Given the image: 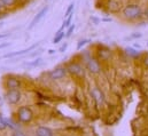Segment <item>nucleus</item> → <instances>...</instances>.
Instances as JSON below:
<instances>
[{"label":"nucleus","mask_w":148,"mask_h":136,"mask_svg":"<svg viewBox=\"0 0 148 136\" xmlns=\"http://www.w3.org/2000/svg\"><path fill=\"white\" fill-rule=\"evenodd\" d=\"M147 46H148V41H147Z\"/></svg>","instance_id":"obj_38"},{"label":"nucleus","mask_w":148,"mask_h":136,"mask_svg":"<svg viewBox=\"0 0 148 136\" xmlns=\"http://www.w3.org/2000/svg\"><path fill=\"white\" fill-rule=\"evenodd\" d=\"M143 61H144V64H145V65L148 68V55H146V56H145V58H144Z\"/></svg>","instance_id":"obj_33"},{"label":"nucleus","mask_w":148,"mask_h":136,"mask_svg":"<svg viewBox=\"0 0 148 136\" xmlns=\"http://www.w3.org/2000/svg\"><path fill=\"white\" fill-rule=\"evenodd\" d=\"M90 20H91V21L93 22V24H95V25L100 24V22H101V21H100V18H99V17H97V16H91V17H90Z\"/></svg>","instance_id":"obj_26"},{"label":"nucleus","mask_w":148,"mask_h":136,"mask_svg":"<svg viewBox=\"0 0 148 136\" xmlns=\"http://www.w3.org/2000/svg\"><path fill=\"white\" fill-rule=\"evenodd\" d=\"M56 52H58V50H55V49H49V50H48V54H49V55H53V54H55Z\"/></svg>","instance_id":"obj_34"},{"label":"nucleus","mask_w":148,"mask_h":136,"mask_svg":"<svg viewBox=\"0 0 148 136\" xmlns=\"http://www.w3.org/2000/svg\"><path fill=\"white\" fill-rule=\"evenodd\" d=\"M63 38H66V31H64V30H63V31H56L55 37H54L53 40H52V44H54V45L60 44V42L63 40Z\"/></svg>","instance_id":"obj_14"},{"label":"nucleus","mask_w":148,"mask_h":136,"mask_svg":"<svg viewBox=\"0 0 148 136\" xmlns=\"http://www.w3.org/2000/svg\"><path fill=\"white\" fill-rule=\"evenodd\" d=\"M100 21H101V22H111L112 18H111V17H105V18H100Z\"/></svg>","instance_id":"obj_30"},{"label":"nucleus","mask_w":148,"mask_h":136,"mask_svg":"<svg viewBox=\"0 0 148 136\" xmlns=\"http://www.w3.org/2000/svg\"><path fill=\"white\" fill-rule=\"evenodd\" d=\"M86 69L92 73V74H98L101 71V65L98 58L95 57H88L86 58Z\"/></svg>","instance_id":"obj_4"},{"label":"nucleus","mask_w":148,"mask_h":136,"mask_svg":"<svg viewBox=\"0 0 148 136\" xmlns=\"http://www.w3.org/2000/svg\"><path fill=\"white\" fill-rule=\"evenodd\" d=\"M92 40L91 39H88V38H85V39H80L78 42H77V50H79V49H82L85 45H87L88 42H91Z\"/></svg>","instance_id":"obj_17"},{"label":"nucleus","mask_w":148,"mask_h":136,"mask_svg":"<svg viewBox=\"0 0 148 136\" xmlns=\"http://www.w3.org/2000/svg\"><path fill=\"white\" fill-rule=\"evenodd\" d=\"M48 9H49V7L48 6H45V7H42L39 12L37 13V15L34 17V20L30 22V24H29V27H28V30H32L36 25H37L38 23L45 17V15L47 14V12H48Z\"/></svg>","instance_id":"obj_6"},{"label":"nucleus","mask_w":148,"mask_h":136,"mask_svg":"<svg viewBox=\"0 0 148 136\" xmlns=\"http://www.w3.org/2000/svg\"><path fill=\"white\" fill-rule=\"evenodd\" d=\"M21 97H22V93L20 89H7V92L5 93V100L10 105L17 104L21 101Z\"/></svg>","instance_id":"obj_3"},{"label":"nucleus","mask_w":148,"mask_h":136,"mask_svg":"<svg viewBox=\"0 0 148 136\" xmlns=\"http://www.w3.org/2000/svg\"><path fill=\"white\" fill-rule=\"evenodd\" d=\"M140 38H143V33H140V32H134V33H132L130 37H126L124 40H134V39H140Z\"/></svg>","instance_id":"obj_21"},{"label":"nucleus","mask_w":148,"mask_h":136,"mask_svg":"<svg viewBox=\"0 0 148 136\" xmlns=\"http://www.w3.org/2000/svg\"><path fill=\"white\" fill-rule=\"evenodd\" d=\"M125 52L131 57H139L140 56V52H138V49H136L134 47H127L125 49Z\"/></svg>","instance_id":"obj_16"},{"label":"nucleus","mask_w":148,"mask_h":136,"mask_svg":"<svg viewBox=\"0 0 148 136\" xmlns=\"http://www.w3.org/2000/svg\"><path fill=\"white\" fill-rule=\"evenodd\" d=\"M1 27H2V22H0V28H1Z\"/></svg>","instance_id":"obj_36"},{"label":"nucleus","mask_w":148,"mask_h":136,"mask_svg":"<svg viewBox=\"0 0 148 136\" xmlns=\"http://www.w3.org/2000/svg\"><path fill=\"white\" fill-rule=\"evenodd\" d=\"M0 2L5 8H9V7H13L17 2V0H0Z\"/></svg>","instance_id":"obj_18"},{"label":"nucleus","mask_w":148,"mask_h":136,"mask_svg":"<svg viewBox=\"0 0 148 136\" xmlns=\"http://www.w3.org/2000/svg\"><path fill=\"white\" fill-rule=\"evenodd\" d=\"M9 34L10 33H0V39H5V38L9 37Z\"/></svg>","instance_id":"obj_32"},{"label":"nucleus","mask_w":148,"mask_h":136,"mask_svg":"<svg viewBox=\"0 0 148 136\" xmlns=\"http://www.w3.org/2000/svg\"><path fill=\"white\" fill-rule=\"evenodd\" d=\"M98 57L101 60V61H108L111 57V50L107 47H102L99 49L98 52Z\"/></svg>","instance_id":"obj_12"},{"label":"nucleus","mask_w":148,"mask_h":136,"mask_svg":"<svg viewBox=\"0 0 148 136\" xmlns=\"http://www.w3.org/2000/svg\"><path fill=\"white\" fill-rule=\"evenodd\" d=\"M143 13L144 9L139 3H127L122 8V17L130 22L143 20Z\"/></svg>","instance_id":"obj_1"},{"label":"nucleus","mask_w":148,"mask_h":136,"mask_svg":"<svg viewBox=\"0 0 148 136\" xmlns=\"http://www.w3.org/2000/svg\"><path fill=\"white\" fill-rule=\"evenodd\" d=\"M12 136H27V135H25V133H24V132H22V131H20V129L17 128V129L13 131Z\"/></svg>","instance_id":"obj_24"},{"label":"nucleus","mask_w":148,"mask_h":136,"mask_svg":"<svg viewBox=\"0 0 148 136\" xmlns=\"http://www.w3.org/2000/svg\"><path fill=\"white\" fill-rule=\"evenodd\" d=\"M45 1H46V2H48V1H51V0H45Z\"/></svg>","instance_id":"obj_37"},{"label":"nucleus","mask_w":148,"mask_h":136,"mask_svg":"<svg viewBox=\"0 0 148 136\" xmlns=\"http://www.w3.org/2000/svg\"><path fill=\"white\" fill-rule=\"evenodd\" d=\"M10 46V42H1L0 44V49H3V48H7Z\"/></svg>","instance_id":"obj_28"},{"label":"nucleus","mask_w":148,"mask_h":136,"mask_svg":"<svg viewBox=\"0 0 148 136\" xmlns=\"http://www.w3.org/2000/svg\"><path fill=\"white\" fill-rule=\"evenodd\" d=\"M7 120V127H9V128H12L13 131H15V129H17V125L13 121V119H6Z\"/></svg>","instance_id":"obj_23"},{"label":"nucleus","mask_w":148,"mask_h":136,"mask_svg":"<svg viewBox=\"0 0 148 136\" xmlns=\"http://www.w3.org/2000/svg\"><path fill=\"white\" fill-rule=\"evenodd\" d=\"M38 47V44H35L25 49H22V50H16V52H12V53H7L2 56V58H14V57H18V56H22V55H27L28 53H30L31 50H34L35 48Z\"/></svg>","instance_id":"obj_7"},{"label":"nucleus","mask_w":148,"mask_h":136,"mask_svg":"<svg viewBox=\"0 0 148 136\" xmlns=\"http://www.w3.org/2000/svg\"><path fill=\"white\" fill-rule=\"evenodd\" d=\"M109 10L111 13H117L122 9V2L121 0H109L108 3H107Z\"/></svg>","instance_id":"obj_13"},{"label":"nucleus","mask_w":148,"mask_h":136,"mask_svg":"<svg viewBox=\"0 0 148 136\" xmlns=\"http://www.w3.org/2000/svg\"><path fill=\"white\" fill-rule=\"evenodd\" d=\"M143 18H145V20H147L148 21V6L144 9V13H143Z\"/></svg>","instance_id":"obj_27"},{"label":"nucleus","mask_w":148,"mask_h":136,"mask_svg":"<svg viewBox=\"0 0 148 136\" xmlns=\"http://www.w3.org/2000/svg\"><path fill=\"white\" fill-rule=\"evenodd\" d=\"M41 64H42V58L39 57V56H38L37 58H35L34 61H30V62H27L25 63V65L29 67V68H37V67L41 65Z\"/></svg>","instance_id":"obj_15"},{"label":"nucleus","mask_w":148,"mask_h":136,"mask_svg":"<svg viewBox=\"0 0 148 136\" xmlns=\"http://www.w3.org/2000/svg\"><path fill=\"white\" fill-rule=\"evenodd\" d=\"M67 49H68V42H64V44L58 49V52H59V53H64Z\"/></svg>","instance_id":"obj_25"},{"label":"nucleus","mask_w":148,"mask_h":136,"mask_svg":"<svg viewBox=\"0 0 148 136\" xmlns=\"http://www.w3.org/2000/svg\"><path fill=\"white\" fill-rule=\"evenodd\" d=\"M5 86L7 89H20L22 87V82L16 77H8L5 81Z\"/></svg>","instance_id":"obj_8"},{"label":"nucleus","mask_w":148,"mask_h":136,"mask_svg":"<svg viewBox=\"0 0 148 136\" xmlns=\"http://www.w3.org/2000/svg\"><path fill=\"white\" fill-rule=\"evenodd\" d=\"M67 71L75 75H84V68L79 63H76V62L69 63L67 67Z\"/></svg>","instance_id":"obj_10"},{"label":"nucleus","mask_w":148,"mask_h":136,"mask_svg":"<svg viewBox=\"0 0 148 136\" xmlns=\"http://www.w3.org/2000/svg\"><path fill=\"white\" fill-rule=\"evenodd\" d=\"M36 52H37V53H31V54H30V56H31V57L38 56V55H39V54L41 53V49H38V50H36Z\"/></svg>","instance_id":"obj_29"},{"label":"nucleus","mask_w":148,"mask_h":136,"mask_svg":"<svg viewBox=\"0 0 148 136\" xmlns=\"http://www.w3.org/2000/svg\"><path fill=\"white\" fill-rule=\"evenodd\" d=\"M3 8H5V7H3V6H2V3H1V2H0V12H1V10H2V9H3Z\"/></svg>","instance_id":"obj_35"},{"label":"nucleus","mask_w":148,"mask_h":136,"mask_svg":"<svg viewBox=\"0 0 148 136\" xmlns=\"http://www.w3.org/2000/svg\"><path fill=\"white\" fill-rule=\"evenodd\" d=\"M91 96L93 97V100L95 101L97 104H102L105 102L106 97H105V94L101 89H99L98 87H93L91 89Z\"/></svg>","instance_id":"obj_9"},{"label":"nucleus","mask_w":148,"mask_h":136,"mask_svg":"<svg viewBox=\"0 0 148 136\" xmlns=\"http://www.w3.org/2000/svg\"><path fill=\"white\" fill-rule=\"evenodd\" d=\"M74 9H75V2L73 1V2L69 3V6L67 7V9H66V12H64V18L68 17L71 13H74Z\"/></svg>","instance_id":"obj_19"},{"label":"nucleus","mask_w":148,"mask_h":136,"mask_svg":"<svg viewBox=\"0 0 148 136\" xmlns=\"http://www.w3.org/2000/svg\"><path fill=\"white\" fill-rule=\"evenodd\" d=\"M75 29H76V25L75 24H71L69 28H67V31H66V38H70L73 33H74Z\"/></svg>","instance_id":"obj_22"},{"label":"nucleus","mask_w":148,"mask_h":136,"mask_svg":"<svg viewBox=\"0 0 148 136\" xmlns=\"http://www.w3.org/2000/svg\"><path fill=\"white\" fill-rule=\"evenodd\" d=\"M17 114V120L21 124H30L34 120V112L29 106H20L16 111Z\"/></svg>","instance_id":"obj_2"},{"label":"nucleus","mask_w":148,"mask_h":136,"mask_svg":"<svg viewBox=\"0 0 148 136\" xmlns=\"http://www.w3.org/2000/svg\"><path fill=\"white\" fill-rule=\"evenodd\" d=\"M35 135L36 136H54V132L49 128V127H46V126H39L36 132H35Z\"/></svg>","instance_id":"obj_11"},{"label":"nucleus","mask_w":148,"mask_h":136,"mask_svg":"<svg viewBox=\"0 0 148 136\" xmlns=\"http://www.w3.org/2000/svg\"><path fill=\"white\" fill-rule=\"evenodd\" d=\"M6 128H7V120L2 116V113H0V131H5Z\"/></svg>","instance_id":"obj_20"},{"label":"nucleus","mask_w":148,"mask_h":136,"mask_svg":"<svg viewBox=\"0 0 148 136\" xmlns=\"http://www.w3.org/2000/svg\"><path fill=\"white\" fill-rule=\"evenodd\" d=\"M67 72H68L67 68H64V67H58V68L53 69L52 71H49L48 77L52 80H60V79H62V78H64L67 75Z\"/></svg>","instance_id":"obj_5"},{"label":"nucleus","mask_w":148,"mask_h":136,"mask_svg":"<svg viewBox=\"0 0 148 136\" xmlns=\"http://www.w3.org/2000/svg\"><path fill=\"white\" fill-rule=\"evenodd\" d=\"M132 47H134L136 49H141V45H140V44H137V42H134Z\"/></svg>","instance_id":"obj_31"}]
</instances>
